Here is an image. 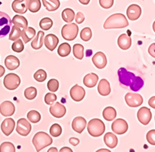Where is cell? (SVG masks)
<instances>
[{
  "mask_svg": "<svg viewBox=\"0 0 155 152\" xmlns=\"http://www.w3.org/2000/svg\"><path fill=\"white\" fill-rule=\"evenodd\" d=\"M22 32H23V30L21 28H19V27L14 25L13 27H12V29H11V31L9 33V41H15L16 40H18L19 37H21Z\"/></svg>",
  "mask_w": 155,
  "mask_h": 152,
  "instance_id": "32",
  "label": "cell"
},
{
  "mask_svg": "<svg viewBox=\"0 0 155 152\" xmlns=\"http://www.w3.org/2000/svg\"><path fill=\"white\" fill-rule=\"evenodd\" d=\"M31 128V124H30V122H28V120L24 118H22L19 119L17 121L16 131L19 135L26 137L30 133Z\"/></svg>",
  "mask_w": 155,
  "mask_h": 152,
  "instance_id": "9",
  "label": "cell"
},
{
  "mask_svg": "<svg viewBox=\"0 0 155 152\" xmlns=\"http://www.w3.org/2000/svg\"><path fill=\"white\" fill-rule=\"evenodd\" d=\"M43 5L49 12L56 11L60 7V1L59 0H42Z\"/></svg>",
  "mask_w": 155,
  "mask_h": 152,
  "instance_id": "29",
  "label": "cell"
},
{
  "mask_svg": "<svg viewBox=\"0 0 155 152\" xmlns=\"http://www.w3.org/2000/svg\"><path fill=\"white\" fill-rule=\"evenodd\" d=\"M87 125V122L85 119L82 117H77L73 120L72 124V129L78 134H81L85 129Z\"/></svg>",
  "mask_w": 155,
  "mask_h": 152,
  "instance_id": "19",
  "label": "cell"
},
{
  "mask_svg": "<svg viewBox=\"0 0 155 152\" xmlns=\"http://www.w3.org/2000/svg\"><path fill=\"white\" fill-rule=\"evenodd\" d=\"M12 49L13 51L16 52V53H21L24 50V44H23L22 40L18 39L15 41L12 45Z\"/></svg>",
  "mask_w": 155,
  "mask_h": 152,
  "instance_id": "43",
  "label": "cell"
},
{
  "mask_svg": "<svg viewBox=\"0 0 155 152\" xmlns=\"http://www.w3.org/2000/svg\"><path fill=\"white\" fill-rule=\"evenodd\" d=\"M92 30H91L89 27H85V28H84L82 30H81L80 37H81V40H82L83 41L87 42V41H90V39L92 38Z\"/></svg>",
  "mask_w": 155,
  "mask_h": 152,
  "instance_id": "42",
  "label": "cell"
},
{
  "mask_svg": "<svg viewBox=\"0 0 155 152\" xmlns=\"http://www.w3.org/2000/svg\"><path fill=\"white\" fill-rule=\"evenodd\" d=\"M29 1L30 0H14L12 4V10L19 14H24L28 10Z\"/></svg>",
  "mask_w": 155,
  "mask_h": 152,
  "instance_id": "11",
  "label": "cell"
},
{
  "mask_svg": "<svg viewBox=\"0 0 155 152\" xmlns=\"http://www.w3.org/2000/svg\"><path fill=\"white\" fill-rule=\"evenodd\" d=\"M20 64L19 59L16 56L13 55H9L5 59V65L10 71H13L18 68Z\"/></svg>",
  "mask_w": 155,
  "mask_h": 152,
  "instance_id": "21",
  "label": "cell"
},
{
  "mask_svg": "<svg viewBox=\"0 0 155 152\" xmlns=\"http://www.w3.org/2000/svg\"><path fill=\"white\" fill-rule=\"evenodd\" d=\"M147 140L151 145H155V130L148 131L147 134Z\"/></svg>",
  "mask_w": 155,
  "mask_h": 152,
  "instance_id": "46",
  "label": "cell"
},
{
  "mask_svg": "<svg viewBox=\"0 0 155 152\" xmlns=\"http://www.w3.org/2000/svg\"><path fill=\"white\" fill-rule=\"evenodd\" d=\"M50 113L56 118H61L66 114L65 106L60 103H54L50 107Z\"/></svg>",
  "mask_w": 155,
  "mask_h": 152,
  "instance_id": "14",
  "label": "cell"
},
{
  "mask_svg": "<svg viewBox=\"0 0 155 152\" xmlns=\"http://www.w3.org/2000/svg\"><path fill=\"white\" fill-rule=\"evenodd\" d=\"M16 123L14 120L12 118H6L3 120V122L1 124V130H2L3 134L5 136H9L14 131Z\"/></svg>",
  "mask_w": 155,
  "mask_h": 152,
  "instance_id": "18",
  "label": "cell"
},
{
  "mask_svg": "<svg viewBox=\"0 0 155 152\" xmlns=\"http://www.w3.org/2000/svg\"><path fill=\"white\" fill-rule=\"evenodd\" d=\"M36 36V30L33 27H27L22 32V39L24 44H27Z\"/></svg>",
  "mask_w": 155,
  "mask_h": 152,
  "instance_id": "28",
  "label": "cell"
},
{
  "mask_svg": "<svg viewBox=\"0 0 155 152\" xmlns=\"http://www.w3.org/2000/svg\"><path fill=\"white\" fill-rule=\"evenodd\" d=\"M79 2L82 5H88V3L90 2V0H78Z\"/></svg>",
  "mask_w": 155,
  "mask_h": 152,
  "instance_id": "53",
  "label": "cell"
},
{
  "mask_svg": "<svg viewBox=\"0 0 155 152\" xmlns=\"http://www.w3.org/2000/svg\"><path fill=\"white\" fill-rule=\"evenodd\" d=\"M12 22L13 24L19 27V28H21L23 30H26L28 27V22H27V20L24 16H20V15H16V16H14V17L12 18Z\"/></svg>",
  "mask_w": 155,
  "mask_h": 152,
  "instance_id": "27",
  "label": "cell"
},
{
  "mask_svg": "<svg viewBox=\"0 0 155 152\" xmlns=\"http://www.w3.org/2000/svg\"><path fill=\"white\" fill-rule=\"evenodd\" d=\"M37 94V90L35 87H29L24 91V96L28 100H33L36 98Z\"/></svg>",
  "mask_w": 155,
  "mask_h": 152,
  "instance_id": "37",
  "label": "cell"
},
{
  "mask_svg": "<svg viewBox=\"0 0 155 152\" xmlns=\"http://www.w3.org/2000/svg\"><path fill=\"white\" fill-rule=\"evenodd\" d=\"M21 83L20 78L14 73H9L5 76L3 79V85L8 90H15Z\"/></svg>",
  "mask_w": 155,
  "mask_h": 152,
  "instance_id": "7",
  "label": "cell"
},
{
  "mask_svg": "<svg viewBox=\"0 0 155 152\" xmlns=\"http://www.w3.org/2000/svg\"><path fill=\"white\" fill-rule=\"evenodd\" d=\"M4 74H5V68H4L3 66L0 65V78L2 77Z\"/></svg>",
  "mask_w": 155,
  "mask_h": 152,
  "instance_id": "52",
  "label": "cell"
},
{
  "mask_svg": "<svg viewBox=\"0 0 155 152\" xmlns=\"http://www.w3.org/2000/svg\"><path fill=\"white\" fill-rule=\"evenodd\" d=\"M62 19L65 23H71V22L74 20V17H75V14H74V10H72L71 9H69V8H67V9H64L62 12Z\"/></svg>",
  "mask_w": 155,
  "mask_h": 152,
  "instance_id": "31",
  "label": "cell"
},
{
  "mask_svg": "<svg viewBox=\"0 0 155 152\" xmlns=\"http://www.w3.org/2000/svg\"><path fill=\"white\" fill-rule=\"evenodd\" d=\"M33 144L34 145L37 151H41L46 147H48L53 143V140L51 137L47 133L41 132L37 133L33 138Z\"/></svg>",
  "mask_w": 155,
  "mask_h": 152,
  "instance_id": "3",
  "label": "cell"
},
{
  "mask_svg": "<svg viewBox=\"0 0 155 152\" xmlns=\"http://www.w3.org/2000/svg\"><path fill=\"white\" fill-rule=\"evenodd\" d=\"M87 129L91 136L98 137L104 134L106 127L104 123L99 119H92L88 122Z\"/></svg>",
  "mask_w": 155,
  "mask_h": 152,
  "instance_id": "4",
  "label": "cell"
},
{
  "mask_svg": "<svg viewBox=\"0 0 155 152\" xmlns=\"http://www.w3.org/2000/svg\"><path fill=\"white\" fill-rule=\"evenodd\" d=\"M138 120L143 125H147L152 119V113L147 107H141L137 112Z\"/></svg>",
  "mask_w": 155,
  "mask_h": 152,
  "instance_id": "12",
  "label": "cell"
},
{
  "mask_svg": "<svg viewBox=\"0 0 155 152\" xmlns=\"http://www.w3.org/2000/svg\"><path fill=\"white\" fill-rule=\"evenodd\" d=\"M61 152H63V151H68V152H72L73 150H71V148H69V147H63V148H61L60 150Z\"/></svg>",
  "mask_w": 155,
  "mask_h": 152,
  "instance_id": "54",
  "label": "cell"
},
{
  "mask_svg": "<svg viewBox=\"0 0 155 152\" xmlns=\"http://www.w3.org/2000/svg\"><path fill=\"white\" fill-rule=\"evenodd\" d=\"M15 110L14 104L9 101H4L0 105V113L3 117H11L14 114Z\"/></svg>",
  "mask_w": 155,
  "mask_h": 152,
  "instance_id": "16",
  "label": "cell"
},
{
  "mask_svg": "<svg viewBox=\"0 0 155 152\" xmlns=\"http://www.w3.org/2000/svg\"><path fill=\"white\" fill-rule=\"evenodd\" d=\"M119 81L124 87H129L134 92H137L143 86L144 81L140 77L136 76L134 73L121 68L118 71Z\"/></svg>",
  "mask_w": 155,
  "mask_h": 152,
  "instance_id": "1",
  "label": "cell"
},
{
  "mask_svg": "<svg viewBox=\"0 0 155 152\" xmlns=\"http://www.w3.org/2000/svg\"><path fill=\"white\" fill-rule=\"evenodd\" d=\"M73 55L78 60H82L84 58V47L80 44H76L73 46Z\"/></svg>",
  "mask_w": 155,
  "mask_h": 152,
  "instance_id": "34",
  "label": "cell"
},
{
  "mask_svg": "<svg viewBox=\"0 0 155 152\" xmlns=\"http://www.w3.org/2000/svg\"><path fill=\"white\" fill-rule=\"evenodd\" d=\"M40 27L42 30H48L53 27V20L49 17H44L40 22Z\"/></svg>",
  "mask_w": 155,
  "mask_h": 152,
  "instance_id": "38",
  "label": "cell"
},
{
  "mask_svg": "<svg viewBox=\"0 0 155 152\" xmlns=\"http://www.w3.org/2000/svg\"><path fill=\"white\" fill-rule=\"evenodd\" d=\"M148 53L150 54V55L155 58V43L150 44L149 48H148Z\"/></svg>",
  "mask_w": 155,
  "mask_h": 152,
  "instance_id": "49",
  "label": "cell"
},
{
  "mask_svg": "<svg viewBox=\"0 0 155 152\" xmlns=\"http://www.w3.org/2000/svg\"><path fill=\"white\" fill-rule=\"evenodd\" d=\"M129 25V22L127 19L124 14L121 13H116V14L111 15L106 19V22L104 23L103 27L106 30H110V29H121L125 28Z\"/></svg>",
  "mask_w": 155,
  "mask_h": 152,
  "instance_id": "2",
  "label": "cell"
},
{
  "mask_svg": "<svg viewBox=\"0 0 155 152\" xmlns=\"http://www.w3.org/2000/svg\"><path fill=\"white\" fill-rule=\"evenodd\" d=\"M148 104H149V106H150V107H152V108L155 110V96H152V97L149 99V101H148Z\"/></svg>",
  "mask_w": 155,
  "mask_h": 152,
  "instance_id": "51",
  "label": "cell"
},
{
  "mask_svg": "<svg viewBox=\"0 0 155 152\" xmlns=\"http://www.w3.org/2000/svg\"><path fill=\"white\" fill-rule=\"evenodd\" d=\"M99 81V76L95 73H90L86 74L83 78V83L88 88H93L96 85Z\"/></svg>",
  "mask_w": 155,
  "mask_h": 152,
  "instance_id": "22",
  "label": "cell"
},
{
  "mask_svg": "<svg viewBox=\"0 0 155 152\" xmlns=\"http://www.w3.org/2000/svg\"><path fill=\"white\" fill-rule=\"evenodd\" d=\"M48 88L51 92H57L59 88V81L55 78L49 80L48 82Z\"/></svg>",
  "mask_w": 155,
  "mask_h": 152,
  "instance_id": "44",
  "label": "cell"
},
{
  "mask_svg": "<svg viewBox=\"0 0 155 152\" xmlns=\"http://www.w3.org/2000/svg\"><path fill=\"white\" fill-rule=\"evenodd\" d=\"M104 142L109 148H114L118 144V138L113 133L108 132L104 136Z\"/></svg>",
  "mask_w": 155,
  "mask_h": 152,
  "instance_id": "25",
  "label": "cell"
},
{
  "mask_svg": "<svg viewBox=\"0 0 155 152\" xmlns=\"http://www.w3.org/2000/svg\"><path fill=\"white\" fill-rule=\"evenodd\" d=\"M79 139H78V138L76 137H71L69 139V143H70L71 144H72L73 146H77V145L79 144Z\"/></svg>",
  "mask_w": 155,
  "mask_h": 152,
  "instance_id": "50",
  "label": "cell"
},
{
  "mask_svg": "<svg viewBox=\"0 0 155 152\" xmlns=\"http://www.w3.org/2000/svg\"><path fill=\"white\" fill-rule=\"evenodd\" d=\"M70 96L75 102H80L85 96V90L84 88L78 85H74L70 90Z\"/></svg>",
  "mask_w": 155,
  "mask_h": 152,
  "instance_id": "13",
  "label": "cell"
},
{
  "mask_svg": "<svg viewBox=\"0 0 155 152\" xmlns=\"http://www.w3.org/2000/svg\"><path fill=\"white\" fill-rule=\"evenodd\" d=\"M127 15L129 20H137L140 18L141 15V8L137 4H132L127 8Z\"/></svg>",
  "mask_w": 155,
  "mask_h": 152,
  "instance_id": "17",
  "label": "cell"
},
{
  "mask_svg": "<svg viewBox=\"0 0 155 152\" xmlns=\"http://www.w3.org/2000/svg\"><path fill=\"white\" fill-rule=\"evenodd\" d=\"M57 96L54 92H49L47 93L45 97H44V101L45 103L48 105H53L56 102Z\"/></svg>",
  "mask_w": 155,
  "mask_h": 152,
  "instance_id": "45",
  "label": "cell"
},
{
  "mask_svg": "<svg viewBox=\"0 0 155 152\" xmlns=\"http://www.w3.org/2000/svg\"><path fill=\"white\" fill-rule=\"evenodd\" d=\"M44 43L45 44L46 48L49 51H53L54 50L57 48L58 43H59V39L56 35L52 34H48L46 37H44Z\"/></svg>",
  "mask_w": 155,
  "mask_h": 152,
  "instance_id": "20",
  "label": "cell"
},
{
  "mask_svg": "<svg viewBox=\"0 0 155 152\" xmlns=\"http://www.w3.org/2000/svg\"><path fill=\"white\" fill-rule=\"evenodd\" d=\"M102 117L107 121H113L116 117V111L113 107L108 106L102 112Z\"/></svg>",
  "mask_w": 155,
  "mask_h": 152,
  "instance_id": "30",
  "label": "cell"
},
{
  "mask_svg": "<svg viewBox=\"0 0 155 152\" xmlns=\"http://www.w3.org/2000/svg\"><path fill=\"white\" fill-rule=\"evenodd\" d=\"M15 148L13 144L10 142H4L0 145V152H15Z\"/></svg>",
  "mask_w": 155,
  "mask_h": 152,
  "instance_id": "41",
  "label": "cell"
},
{
  "mask_svg": "<svg viewBox=\"0 0 155 152\" xmlns=\"http://www.w3.org/2000/svg\"><path fill=\"white\" fill-rule=\"evenodd\" d=\"M78 34V27L76 23H70L64 25L61 29V35L66 41H74Z\"/></svg>",
  "mask_w": 155,
  "mask_h": 152,
  "instance_id": "6",
  "label": "cell"
},
{
  "mask_svg": "<svg viewBox=\"0 0 155 152\" xmlns=\"http://www.w3.org/2000/svg\"><path fill=\"white\" fill-rule=\"evenodd\" d=\"M114 3V0H99V4L103 9L111 8Z\"/></svg>",
  "mask_w": 155,
  "mask_h": 152,
  "instance_id": "47",
  "label": "cell"
},
{
  "mask_svg": "<svg viewBox=\"0 0 155 152\" xmlns=\"http://www.w3.org/2000/svg\"><path fill=\"white\" fill-rule=\"evenodd\" d=\"M85 20V16L81 12H78L75 16V21L78 24H81Z\"/></svg>",
  "mask_w": 155,
  "mask_h": 152,
  "instance_id": "48",
  "label": "cell"
},
{
  "mask_svg": "<svg viewBox=\"0 0 155 152\" xmlns=\"http://www.w3.org/2000/svg\"><path fill=\"white\" fill-rule=\"evenodd\" d=\"M51 151H55V152H58V149L55 148V147H52V148H50L48 150V152H51Z\"/></svg>",
  "mask_w": 155,
  "mask_h": 152,
  "instance_id": "55",
  "label": "cell"
},
{
  "mask_svg": "<svg viewBox=\"0 0 155 152\" xmlns=\"http://www.w3.org/2000/svg\"><path fill=\"white\" fill-rule=\"evenodd\" d=\"M98 92L102 96H109L111 92L110 84L106 79H102L98 85Z\"/></svg>",
  "mask_w": 155,
  "mask_h": 152,
  "instance_id": "23",
  "label": "cell"
},
{
  "mask_svg": "<svg viewBox=\"0 0 155 152\" xmlns=\"http://www.w3.org/2000/svg\"><path fill=\"white\" fill-rule=\"evenodd\" d=\"M132 44L131 37L126 34H123L118 38V45L122 50H128Z\"/></svg>",
  "mask_w": 155,
  "mask_h": 152,
  "instance_id": "24",
  "label": "cell"
},
{
  "mask_svg": "<svg viewBox=\"0 0 155 152\" xmlns=\"http://www.w3.org/2000/svg\"><path fill=\"white\" fill-rule=\"evenodd\" d=\"M27 118H28L30 122L34 123V124H37V123L40 122L41 119V113L39 112L36 111V110H30L27 113Z\"/></svg>",
  "mask_w": 155,
  "mask_h": 152,
  "instance_id": "35",
  "label": "cell"
},
{
  "mask_svg": "<svg viewBox=\"0 0 155 152\" xmlns=\"http://www.w3.org/2000/svg\"><path fill=\"white\" fill-rule=\"evenodd\" d=\"M44 31H39L37 34L36 35L35 38L33 40L31 43V47L34 48V50H39L41 49L44 44Z\"/></svg>",
  "mask_w": 155,
  "mask_h": 152,
  "instance_id": "26",
  "label": "cell"
},
{
  "mask_svg": "<svg viewBox=\"0 0 155 152\" xmlns=\"http://www.w3.org/2000/svg\"><path fill=\"white\" fill-rule=\"evenodd\" d=\"M153 31L155 32V21L153 22Z\"/></svg>",
  "mask_w": 155,
  "mask_h": 152,
  "instance_id": "57",
  "label": "cell"
},
{
  "mask_svg": "<svg viewBox=\"0 0 155 152\" xmlns=\"http://www.w3.org/2000/svg\"><path fill=\"white\" fill-rule=\"evenodd\" d=\"M71 51V48L70 44L68 43H63L59 46L58 49V54L61 57H67L68 56Z\"/></svg>",
  "mask_w": 155,
  "mask_h": 152,
  "instance_id": "33",
  "label": "cell"
},
{
  "mask_svg": "<svg viewBox=\"0 0 155 152\" xmlns=\"http://www.w3.org/2000/svg\"><path fill=\"white\" fill-rule=\"evenodd\" d=\"M41 8V0H30L28 5V10L31 12H37Z\"/></svg>",
  "mask_w": 155,
  "mask_h": 152,
  "instance_id": "36",
  "label": "cell"
},
{
  "mask_svg": "<svg viewBox=\"0 0 155 152\" xmlns=\"http://www.w3.org/2000/svg\"><path fill=\"white\" fill-rule=\"evenodd\" d=\"M62 133V128L59 124H54L51 126L50 128V134L51 136L54 137H58L60 136Z\"/></svg>",
  "mask_w": 155,
  "mask_h": 152,
  "instance_id": "40",
  "label": "cell"
},
{
  "mask_svg": "<svg viewBox=\"0 0 155 152\" xmlns=\"http://www.w3.org/2000/svg\"><path fill=\"white\" fill-rule=\"evenodd\" d=\"M112 130L116 134H124L128 131V124L123 119H117L112 124Z\"/></svg>",
  "mask_w": 155,
  "mask_h": 152,
  "instance_id": "10",
  "label": "cell"
},
{
  "mask_svg": "<svg viewBox=\"0 0 155 152\" xmlns=\"http://www.w3.org/2000/svg\"><path fill=\"white\" fill-rule=\"evenodd\" d=\"M12 22L10 16L0 11V38L5 37L12 29Z\"/></svg>",
  "mask_w": 155,
  "mask_h": 152,
  "instance_id": "5",
  "label": "cell"
},
{
  "mask_svg": "<svg viewBox=\"0 0 155 152\" xmlns=\"http://www.w3.org/2000/svg\"><path fill=\"white\" fill-rule=\"evenodd\" d=\"M47 77H48L47 72L43 69H39L34 74V79L39 82H43L45 81L47 79Z\"/></svg>",
  "mask_w": 155,
  "mask_h": 152,
  "instance_id": "39",
  "label": "cell"
},
{
  "mask_svg": "<svg viewBox=\"0 0 155 152\" xmlns=\"http://www.w3.org/2000/svg\"><path fill=\"white\" fill-rule=\"evenodd\" d=\"M98 151H107V152H109V150H106V149H100V150H99Z\"/></svg>",
  "mask_w": 155,
  "mask_h": 152,
  "instance_id": "56",
  "label": "cell"
},
{
  "mask_svg": "<svg viewBox=\"0 0 155 152\" xmlns=\"http://www.w3.org/2000/svg\"><path fill=\"white\" fill-rule=\"evenodd\" d=\"M92 62L97 68H104L107 64V58H106V55L103 52H97L92 58Z\"/></svg>",
  "mask_w": 155,
  "mask_h": 152,
  "instance_id": "15",
  "label": "cell"
},
{
  "mask_svg": "<svg viewBox=\"0 0 155 152\" xmlns=\"http://www.w3.org/2000/svg\"><path fill=\"white\" fill-rule=\"evenodd\" d=\"M125 101L129 106L135 108L143 104V99L140 94L128 92L125 96Z\"/></svg>",
  "mask_w": 155,
  "mask_h": 152,
  "instance_id": "8",
  "label": "cell"
}]
</instances>
